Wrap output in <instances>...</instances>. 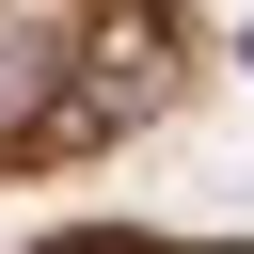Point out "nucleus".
<instances>
[]
</instances>
